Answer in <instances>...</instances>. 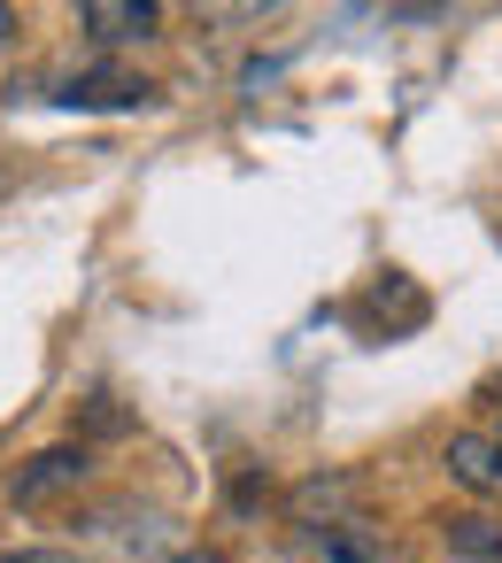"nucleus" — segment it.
I'll use <instances>...</instances> for the list:
<instances>
[{
  "label": "nucleus",
  "mask_w": 502,
  "mask_h": 563,
  "mask_svg": "<svg viewBox=\"0 0 502 563\" xmlns=\"http://www.w3.org/2000/svg\"><path fill=\"white\" fill-rule=\"evenodd\" d=\"M86 478H94V455H86L78 440H63V448H40L32 463H17V478H9V501H17V509H47V501L78 494Z\"/></svg>",
  "instance_id": "f257e3e1"
},
{
  "label": "nucleus",
  "mask_w": 502,
  "mask_h": 563,
  "mask_svg": "<svg viewBox=\"0 0 502 563\" xmlns=\"http://www.w3.org/2000/svg\"><path fill=\"white\" fill-rule=\"evenodd\" d=\"M294 563H402L363 517H340V525H294Z\"/></svg>",
  "instance_id": "f03ea898"
},
{
  "label": "nucleus",
  "mask_w": 502,
  "mask_h": 563,
  "mask_svg": "<svg viewBox=\"0 0 502 563\" xmlns=\"http://www.w3.org/2000/svg\"><path fill=\"white\" fill-rule=\"evenodd\" d=\"M55 101H63V109H148L155 86L132 78V70H78V78H63Z\"/></svg>",
  "instance_id": "7ed1b4c3"
},
{
  "label": "nucleus",
  "mask_w": 502,
  "mask_h": 563,
  "mask_svg": "<svg viewBox=\"0 0 502 563\" xmlns=\"http://www.w3.org/2000/svg\"><path fill=\"white\" fill-rule=\"evenodd\" d=\"M78 24H86L101 47H132V40H155L163 9H155V0H86Z\"/></svg>",
  "instance_id": "20e7f679"
},
{
  "label": "nucleus",
  "mask_w": 502,
  "mask_h": 563,
  "mask_svg": "<svg viewBox=\"0 0 502 563\" xmlns=\"http://www.w3.org/2000/svg\"><path fill=\"white\" fill-rule=\"evenodd\" d=\"M448 478H456L463 494L494 501V494H502V440H487V432H456V440H448Z\"/></svg>",
  "instance_id": "39448f33"
},
{
  "label": "nucleus",
  "mask_w": 502,
  "mask_h": 563,
  "mask_svg": "<svg viewBox=\"0 0 502 563\" xmlns=\"http://www.w3.org/2000/svg\"><path fill=\"white\" fill-rule=\"evenodd\" d=\"M440 548L463 555V563H502V517H487V509H456V517H440Z\"/></svg>",
  "instance_id": "423d86ee"
},
{
  "label": "nucleus",
  "mask_w": 502,
  "mask_h": 563,
  "mask_svg": "<svg viewBox=\"0 0 502 563\" xmlns=\"http://www.w3.org/2000/svg\"><path fill=\"white\" fill-rule=\"evenodd\" d=\"M0 563H86V555H70V548H9Z\"/></svg>",
  "instance_id": "0eeeda50"
},
{
  "label": "nucleus",
  "mask_w": 502,
  "mask_h": 563,
  "mask_svg": "<svg viewBox=\"0 0 502 563\" xmlns=\"http://www.w3.org/2000/svg\"><path fill=\"white\" fill-rule=\"evenodd\" d=\"M171 563H225L217 548H186V555H171Z\"/></svg>",
  "instance_id": "6e6552de"
},
{
  "label": "nucleus",
  "mask_w": 502,
  "mask_h": 563,
  "mask_svg": "<svg viewBox=\"0 0 502 563\" xmlns=\"http://www.w3.org/2000/svg\"><path fill=\"white\" fill-rule=\"evenodd\" d=\"M9 24H17V9H0V32H9Z\"/></svg>",
  "instance_id": "1a4fd4ad"
},
{
  "label": "nucleus",
  "mask_w": 502,
  "mask_h": 563,
  "mask_svg": "<svg viewBox=\"0 0 502 563\" xmlns=\"http://www.w3.org/2000/svg\"><path fill=\"white\" fill-rule=\"evenodd\" d=\"M494 440H502V432H494Z\"/></svg>",
  "instance_id": "9d476101"
}]
</instances>
